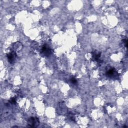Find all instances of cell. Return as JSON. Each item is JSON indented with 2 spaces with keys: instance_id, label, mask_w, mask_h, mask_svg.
I'll return each instance as SVG.
<instances>
[{
  "instance_id": "6da1fadb",
  "label": "cell",
  "mask_w": 128,
  "mask_h": 128,
  "mask_svg": "<svg viewBox=\"0 0 128 128\" xmlns=\"http://www.w3.org/2000/svg\"><path fill=\"white\" fill-rule=\"evenodd\" d=\"M40 124L39 120L36 117L30 118L28 120V125L29 127L36 128Z\"/></svg>"
},
{
  "instance_id": "7a4b0ae2",
  "label": "cell",
  "mask_w": 128,
  "mask_h": 128,
  "mask_svg": "<svg viewBox=\"0 0 128 128\" xmlns=\"http://www.w3.org/2000/svg\"><path fill=\"white\" fill-rule=\"evenodd\" d=\"M41 53L44 56H48L52 53V51H51V49L48 46L45 45H44L42 47Z\"/></svg>"
},
{
  "instance_id": "3957f363",
  "label": "cell",
  "mask_w": 128,
  "mask_h": 128,
  "mask_svg": "<svg viewBox=\"0 0 128 128\" xmlns=\"http://www.w3.org/2000/svg\"><path fill=\"white\" fill-rule=\"evenodd\" d=\"M16 53L15 51H12V52L9 53L7 55V58L9 62L11 64L13 63L16 58Z\"/></svg>"
},
{
  "instance_id": "277c9868",
  "label": "cell",
  "mask_w": 128,
  "mask_h": 128,
  "mask_svg": "<svg viewBox=\"0 0 128 128\" xmlns=\"http://www.w3.org/2000/svg\"><path fill=\"white\" fill-rule=\"evenodd\" d=\"M106 75L108 77L110 78H115L118 76V73L117 71L114 69H111L109 70L106 73Z\"/></svg>"
},
{
  "instance_id": "5b68a950",
  "label": "cell",
  "mask_w": 128,
  "mask_h": 128,
  "mask_svg": "<svg viewBox=\"0 0 128 128\" xmlns=\"http://www.w3.org/2000/svg\"><path fill=\"white\" fill-rule=\"evenodd\" d=\"M101 53L100 52H97L96 51L94 52H93V59L95 61H98L100 59V58L101 57Z\"/></svg>"
},
{
  "instance_id": "8992f818",
  "label": "cell",
  "mask_w": 128,
  "mask_h": 128,
  "mask_svg": "<svg viewBox=\"0 0 128 128\" xmlns=\"http://www.w3.org/2000/svg\"><path fill=\"white\" fill-rule=\"evenodd\" d=\"M70 81L72 83V84H74V85H76L77 84V80L75 78H72L71 79H70Z\"/></svg>"
},
{
  "instance_id": "52a82bcc",
  "label": "cell",
  "mask_w": 128,
  "mask_h": 128,
  "mask_svg": "<svg viewBox=\"0 0 128 128\" xmlns=\"http://www.w3.org/2000/svg\"><path fill=\"white\" fill-rule=\"evenodd\" d=\"M10 102H11V103L12 104H15L16 103V99L15 98H12L10 100Z\"/></svg>"
},
{
  "instance_id": "ba28073f",
  "label": "cell",
  "mask_w": 128,
  "mask_h": 128,
  "mask_svg": "<svg viewBox=\"0 0 128 128\" xmlns=\"http://www.w3.org/2000/svg\"><path fill=\"white\" fill-rule=\"evenodd\" d=\"M123 41H124V44L125 45L126 47H127V45H128V40L127 39H125V40H123Z\"/></svg>"
}]
</instances>
